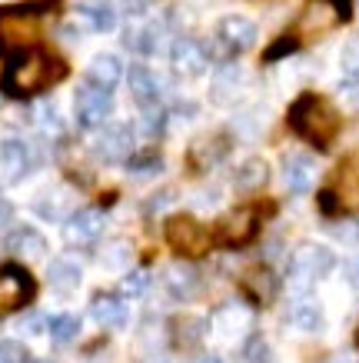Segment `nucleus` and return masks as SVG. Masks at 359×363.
<instances>
[{
    "label": "nucleus",
    "instance_id": "4be33fe9",
    "mask_svg": "<svg viewBox=\"0 0 359 363\" xmlns=\"http://www.w3.org/2000/svg\"><path fill=\"white\" fill-rule=\"evenodd\" d=\"M120 77H123V64L113 54H97L87 67V84H97L103 90H113L120 84Z\"/></svg>",
    "mask_w": 359,
    "mask_h": 363
},
{
    "label": "nucleus",
    "instance_id": "9d476101",
    "mask_svg": "<svg viewBox=\"0 0 359 363\" xmlns=\"http://www.w3.org/2000/svg\"><path fill=\"white\" fill-rule=\"evenodd\" d=\"M246 87H250V74L239 64H223L217 70L213 84H210V97L220 107H233V104H239L246 97Z\"/></svg>",
    "mask_w": 359,
    "mask_h": 363
},
{
    "label": "nucleus",
    "instance_id": "c85d7f7f",
    "mask_svg": "<svg viewBox=\"0 0 359 363\" xmlns=\"http://www.w3.org/2000/svg\"><path fill=\"white\" fill-rule=\"evenodd\" d=\"M290 323H293L296 330H303V333H316L319 327H323V307H319L316 300H309V297L296 300L293 307H290Z\"/></svg>",
    "mask_w": 359,
    "mask_h": 363
},
{
    "label": "nucleus",
    "instance_id": "39448f33",
    "mask_svg": "<svg viewBox=\"0 0 359 363\" xmlns=\"http://www.w3.org/2000/svg\"><path fill=\"white\" fill-rule=\"evenodd\" d=\"M110 111H113V97H110V90L97 87V84H84V87H76L74 113H76V123H80L84 130L100 127V123L110 117Z\"/></svg>",
    "mask_w": 359,
    "mask_h": 363
},
{
    "label": "nucleus",
    "instance_id": "f704fd0d",
    "mask_svg": "<svg viewBox=\"0 0 359 363\" xmlns=\"http://www.w3.org/2000/svg\"><path fill=\"white\" fill-rule=\"evenodd\" d=\"M336 104L346 113H359V77H346L336 87Z\"/></svg>",
    "mask_w": 359,
    "mask_h": 363
},
{
    "label": "nucleus",
    "instance_id": "f8f14e48",
    "mask_svg": "<svg viewBox=\"0 0 359 363\" xmlns=\"http://www.w3.org/2000/svg\"><path fill=\"white\" fill-rule=\"evenodd\" d=\"M207 64H210V54L203 44H196L190 37H176L170 44V67L180 77H203Z\"/></svg>",
    "mask_w": 359,
    "mask_h": 363
},
{
    "label": "nucleus",
    "instance_id": "e433bc0d",
    "mask_svg": "<svg viewBox=\"0 0 359 363\" xmlns=\"http://www.w3.org/2000/svg\"><path fill=\"white\" fill-rule=\"evenodd\" d=\"M120 290H123V297H143L150 290V274L147 270H130L120 280Z\"/></svg>",
    "mask_w": 359,
    "mask_h": 363
},
{
    "label": "nucleus",
    "instance_id": "a878e982",
    "mask_svg": "<svg viewBox=\"0 0 359 363\" xmlns=\"http://www.w3.org/2000/svg\"><path fill=\"white\" fill-rule=\"evenodd\" d=\"M266 180H270V164H266L263 157L243 160L239 170H237V177H233L237 190H243V194H256V190H263L266 187Z\"/></svg>",
    "mask_w": 359,
    "mask_h": 363
},
{
    "label": "nucleus",
    "instance_id": "c03bdc74",
    "mask_svg": "<svg viewBox=\"0 0 359 363\" xmlns=\"http://www.w3.org/2000/svg\"><path fill=\"white\" fill-rule=\"evenodd\" d=\"M170 203H173V190H160L156 197L147 200V210H150V213H160V210H166Z\"/></svg>",
    "mask_w": 359,
    "mask_h": 363
},
{
    "label": "nucleus",
    "instance_id": "79ce46f5",
    "mask_svg": "<svg viewBox=\"0 0 359 363\" xmlns=\"http://www.w3.org/2000/svg\"><path fill=\"white\" fill-rule=\"evenodd\" d=\"M164 170V164L156 160V157H147V160H133L130 164V174L133 177H156Z\"/></svg>",
    "mask_w": 359,
    "mask_h": 363
},
{
    "label": "nucleus",
    "instance_id": "ddd939ff",
    "mask_svg": "<svg viewBox=\"0 0 359 363\" xmlns=\"http://www.w3.org/2000/svg\"><path fill=\"white\" fill-rule=\"evenodd\" d=\"M253 323H256L253 307L239 303V300L223 303V307L217 310V317H213V327H217V333L223 340H243L246 333H253Z\"/></svg>",
    "mask_w": 359,
    "mask_h": 363
},
{
    "label": "nucleus",
    "instance_id": "58836bf2",
    "mask_svg": "<svg viewBox=\"0 0 359 363\" xmlns=\"http://www.w3.org/2000/svg\"><path fill=\"white\" fill-rule=\"evenodd\" d=\"M47 327H50V320L44 313H27V317L17 320V333H23V337H40Z\"/></svg>",
    "mask_w": 359,
    "mask_h": 363
},
{
    "label": "nucleus",
    "instance_id": "412c9836",
    "mask_svg": "<svg viewBox=\"0 0 359 363\" xmlns=\"http://www.w3.org/2000/svg\"><path fill=\"white\" fill-rule=\"evenodd\" d=\"M164 286H166V294H170V297L193 300L196 294H200V274H196L193 267H186V264H173V267H166Z\"/></svg>",
    "mask_w": 359,
    "mask_h": 363
},
{
    "label": "nucleus",
    "instance_id": "423d86ee",
    "mask_svg": "<svg viewBox=\"0 0 359 363\" xmlns=\"http://www.w3.org/2000/svg\"><path fill=\"white\" fill-rule=\"evenodd\" d=\"M166 240L173 247L176 253H183V257H203L210 247V233L207 227L193 217H173V220L166 223Z\"/></svg>",
    "mask_w": 359,
    "mask_h": 363
},
{
    "label": "nucleus",
    "instance_id": "de8ad7c7",
    "mask_svg": "<svg viewBox=\"0 0 359 363\" xmlns=\"http://www.w3.org/2000/svg\"><path fill=\"white\" fill-rule=\"evenodd\" d=\"M333 7H336V13H339V21H346L349 17V11H353V0H329Z\"/></svg>",
    "mask_w": 359,
    "mask_h": 363
},
{
    "label": "nucleus",
    "instance_id": "4c0bfd02",
    "mask_svg": "<svg viewBox=\"0 0 359 363\" xmlns=\"http://www.w3.org/2000/svg\"><path fill=\"white\" fill-rule=\"evenodd\" d=\"M329 233L346 247H359V220H336L329 227Z\"/></svg>",
    "mask_w": 359,
    "mask_h": 363
},
{
    "label": "nucleus",
    "instance_id": "473e14b6",
    "mask_svg": "<svg viewBox=\"0 0 359 363\" xmlns=\"http://www.w3.org/2000/svg\"><path fill=\"white\" fill-rule=\"evenodd\" d=\"M100 264L107 267V270H123V267L133 264V247L127 240H113L103 247V253H100Z\"/></svg>",
    "mask_w": 359,
    "mask_h": 363
},
{
    "label": "nucleus",
    "instance_id": "72a5a7b5",
    "mask_svg": "<svg viewBox=\"0 0 359 363\" xmlns=\"http://www.w3.org/2000/svg\"><path fill=\"white\" fill-rule=\"evenodd\" d=\"M76 333H80V317H74V313H60V317L50 320V337H54L57 347L74 343Z\"/></svg>",
    "mask_w": 359,
    "mask_h": 363
},
{
    "label": "nucleus",
    "instance_id": "b1692460",
    "mask_svg": "<svg viewBox=\"0 0 359 363\" xmlns=\"http://www.w3.org/2000/svg\"><path fill=\"white\" fill-rule=\"evenodd\" d=\"M7 247H11L17 257H23V260H40L47 253V240L40 230H33V227H17V230H11V237H7Z\"/></svg>",
    "mask_w": 359,
    "mask_h": 363
},
{
    "label": "nucleus",
    "instance_id": "603ef678",
    "mask_svg": "<svg viewBox=\"0 0 359 363\" xmlns=\"http://www.w3.org/2000/svg\"><path fill=\"white\" fill-rule=\"evenodd\" d=\"M356 284H359V267H356Z\"/></svg>",
    "mask_w": 359,
    "mask_h": 363
},
{
    "label": "nucleus",
    "instance_id": "20e7f679",
    "mask_svg": "<svg viewBox=\"0 0 359 363\" xmlns=\"http://www.w3.org/2000/svg\"><path fill=\"white\" fill-rule=\"evenodd\" d=\"M333 264H336V257H333L326 247L303 243V247H296L293 260H290V280H293L296 286L316 284V280H323V277L333 270Z\"/></svg>",
    "mask_w": 359,
    "mask_h": 363
},
{
    "label": "nucleus",
    "instance_id": "2f4dec72",
    "mask_svg": "<svg viewBox=\"0 0 359 363\" xmlns=\"http://www.w3.org/2000/svg\"><path fill=\"white\" fill-rule=\"evenodd\" d=\"M233 130H237L243 140L260 137V133L266 130V111H263V107H260V111H256V107H253V111H243L237 121H233Z\"/></svg>",
    "mask_w": 359,
    "mask_h": 363
},
{
    "label": "nucleus",
    "instance_id": "f257e3e1",
    "mask_svg": "<svg viewBox=\"0 0 359 363\" xmlns=\"http://www.w3.org/2000/svg\"><path fill=\"white\" fill-rule=\"evenodd\" d=\"M64 77V64L47 50H27V54L13 57L7 74H4V90L11 97H33L40 90L54 87Z\"/></svg>",
    "mask_w": 359,
    "mask_h": 363
},
{
    "label": "nucleus",
    "instance_id": "0eeeda50",
    "mask_svg": "<svg viewBox=\"0 0 359 363\" xmlns=\"http://www.w3.org/2000/svg\"><path fill=\"white\" fill-rule=\"evenodd\" d=\"M33 277L17 264L0 267V313H11V310H21L33 300Z\"/></svg>",
    "mask_w": 359,
    "mask_h": 363
},
{
    "label": "nucleus",
    "instance_id": "7c9ffc66",
    "mask_svg": "<svg viewBox=\"0 0 359 363\" xmlns=\"http://www.w3.org/2000/svg\"><path fill=\"white\" fill-rule=\"evenodd\" d=\"M173 340L180 343V347H193V343H200L203 337H207V320L200 317H180L173 323Z\"/></svg>",
    "mask_w": 359,
    "mask_h": 363
},
{
    "label": "nucleus",
    "instance_id": "c9c22d12",
    "mask_svg": "<svg viewBox=\"0 0 359 363\" xmlns=\"http://www.w3.org/2000/svg\"><path fill=\"white\" fill-rule=\"evenodd\" d=\"M239 363H273V350L263 337H250V343L239 353Z\"/></svg>",
    "mask_w": 359,
    "mask_h": 363
},
{
    "label": "nucleus",
    "instance_id": "37998d69",
    "mask_svg": "<svg viewBox=\"0 0 359 363\" xmlns=\"http://www.w3.org/2000/svg\"><path fill=\"white\" fill-rule=\"evenodd\" d=\"M193 207L196 210H213V207H220V190H203V194H196L193 197Z\"/></svg>",
    "mask_w": 359,
    "mask_h": 363
},
{
    "label": "nucleus",
    "instance_id": "6e6552de",
    "mask_svg": "<svg viewBox=\"0 0 359 363\" xmlns=\"http://www.w3.org/2000/svg\"><path fill=\"white\" fill-rule=\"evenodd\" d=\"M93 154L103 160V164H123L130 160L133 154V127L130 123H110L97 133L93 140Z\"/></svg>",
    "mask_w": 359,
    "mask_h": 363
},
{
    "label": "nucleus",
    "instance_id": "c756f323",
    "mask_svg": "<svg viewBox=\"0 0 359 363\" xmlns=\"http://www.w3.org/2000/svg\"><path fill=\"white\" fill-rule=\"evenodd\" d=\"M33 127L44 133V137H64V117H60V111H57L54 100H44V104H37L33 107Z\"/></svg>",
    "mask_w": 359,
    "mask_h": 363
},
{
    "label": "nucleus",
    "instance_id": "1a4fd4ad",
    "mask_svg": "<svg viewBox=\"0 0 359 363\" xmlns=\"http://www.w3.org/2000/svg\"><path fill=\"white\" fill-rule=\"evenodd\" d=\"M33 167H37V157H33L30 143L17 140V137H7L0 143V180L4 184H21Z\"/></svg>",
    "mask_w": 359,
    "mask_h": 363
},
{
    "label": "nucleus",
    "instance_id": "aec40b11",
    "mask_svg": "<svg viewBox=\"0 0 359 363\" xmlns=\"http://www.w3.org/2000/svg\"><path fill=\"white\" fill-rule=\"evenodd\" d=\"M127 80H130V94L133 100L140 104V107H150V104H160V94H164V84H160V77L153 74L150 67H130V74H127Z\"/></svg>",
    "mask_w": 359,
    "mask_h": 363
},
{
    "label": "nucleus",
    "instance_id": "9b49d317",
    "mask_svg": "<svg viewBox=\"0 0 359 363\" xmlns=\"http://www.w3.org/2000/svg\"><path fill=\"white\" fill-rule=\"evenodd\" d=\"M166 40V23L164 21H133L127 30H123V47L133 50V54L153 57L164 50Z\"/></svg>",
    "mask_w": 359,
    "mask_h": 363
},
{
    "label": "nucleus",
    "instance_id": "5701e85b",
    "mask_svg": "<svg viewBox=\"0 0 359 363\" xmlns=\"http://www.w3.org/2000/svg\"><path fill=\"white\" fill-rule=\"evenodd\" d=\"M80 280H84V274H80V264H74L70 257H60V260H54V264L47 267V284H50V290H57V294H74L76 286H80Z\"/></svg>",
    "mask_w": 359,
    "mask_h": 363
},
{
    "label": "nucleus",
    "instance_id": "6ab92c4d",
    "mask_svg": "<svg viewBox=\"0 0 359 363\" xmlns=\"http://www.w3.org/2000/svg\"><path fill=\"white\" fill-rule=\"evenodd\" d=\"M316 180V160L309 154H290L283 160V184L293 194H306Z\"/></svg>",
    "mask_w": 359,
    "mask_h": 363
},
{
    "label": "nucleus",
    "instance_id": "3c124183",
    "mask_svg": "<svg viewBox=\"0 0 359 363\" xmlns=\"http://www.w3.org/2000/svg\"><path fill=\"white\" fill-rule=\"evenodd\" d=\"M27 363H50V360H27Z\"/></svg>",
    "mask_w": 359,
    "mask_h": 363
},
{
    "label": "nucleus",
    "instance_id": "ea45409f",
    "mask_svg": "<svg viewBox=\"0 0 359 363\" xmlns=\"http://www.w3.org/2000/svg\"><path fill=\"white\" fill-rule=\"evenodd\" d=\"M343 70H346V77H359V37H353L343 47Z\"/></svg>",
    "mask_w": 359,
    "mask_h": 363
},
{
    "label": "nucleus",
    "instance_id": "a18cd8bd",
    "mask_svg": "<svg viewBox=\"0 0 359 363\" xmlns=\"http://www.w3.org/2000/svg\"><path fill=\"white\" fill-rule=\"evenodd\" d=\"M293 50H296V40H290V37H286V40H276V44L266 50V60H280V57L293 54Z\"/></svg>",
    "mask_w": 359,
    "mask_h": 363
},
{
    "label": "nucleus",
    "instance_id": "4468645a",
    "mask_svg": "<svg viewBox=\"0 0 359 363\" xmlns=\"http://www.w3.org/2000/svg\"><path fill=\"white\" fill-rule=\"evenodd\" d=\"M76 207V194L70 187H47L40 190L37 197H33V213L40 217V220H50V223H64Z\"/></svg>",
    "mask_w": 359,
    "mask_h": 363
},
{
    "label": "nucleus",
    "instance_id": "49530a36",
    "mask_svg": "<svg viewBox=\"0 0 359 363\" xmlns=\"http://www.w3.org/2000/svg\"><path fill=\"white\" fill-rule=\"evenodd\" d=\"M11 220H13V203L0 194V227H11Z\"/></svg>",
    "mask_w": 359,
    "mask_h": 363
},
{
    "label": "nucleus",
    "instance_id": "bb28decb",
    "mask_svg": "<svg viewBox=\"0 0 359 363\" xmlns=\"http://www.w3.org/2000/svg\"><path fill=\"white\" fill-rule=\"evenodd\" d=\"M229 150L227 137H220V133H207V137H200V140L190 147V160L196 167H213L217 160H223Z\"/></svg>",
    "mask_w": 359,
    "mask_h": 363
},
{
    "label": "nucleus",
    "instance_id": "2eb2a0df",
    "mask_svg": "<svg viewBox=\"0 0 359 363\" xmlns=\"http://www.w3.org/2000/svg\"><path fill=\"white\" fill-rule=\"evenodd\" d=\"M103 227H107V217L100 210H76L64 220V240L74 247H90L100 240Z\"/></svg>",
    "mask_w": 359,
    "mask_h": 363
},
{
    "label": "nucleus",
    "instance_id": "393cba45",
    "mask_svg": "<svg viewBox=\"0 0 359 363\" xmlns=\"http://www.w3.org/2000/svg\"><path fill=\"white\" fill-rule=\"evenodd\" d=\"M339 21L336 7L329 4V0H313L309 7L303 11V21H300V30L303 33H326L333 30Z\"/></svg>",
    "mask_w": 359,
    "mask_h": 363
},
{
    "label": "nucleus",
    "instance_id": "f03ea898",
    "mask_svg": "<svg viewBox=\"0 0 359 363\" xmlns=\"http://www.w3.org/2000/svg\"><path fill=\"white\" fill-rule=\"evenodd\" d=\"M290 127H293L303 140L316 143V147H329V140L339 130V113L329 100L316 97V94H303L290 107Z\"/></svg>",
    "mask_w": 359,
    "mask_h": 363
},
{
    "label": "nucleus",
    "instance_id": "a19ab883",
    "mask_svg": "<svg viewBox=\"0 0 359 363\" xmlns=\"http://www.w3.org/2000/svg\"><path fill=\"white\" fill-rule=\"evenodd\" d=\"M27 350L17 340H0V363H27Z\"/></svg>",
    "mask_w": 359,
    "mask_h": 363
},
{
    "label": "nucleus",
    "instance_id": "a211bd4d",
    "mask_svg": "<svg viewBox=\"0 0 359 363\" xmlns=\"http://www.w3.org/2000/svg\"><path fill=\"white\" fill-rule=\"evenodd\" d=\"M90 317L107 330H123L127 320H130V310L123 307V300L113 297V294H97L93 303H90Z\"/></svg>",
    "mask_w": 359,
    "mask_h": 363
},
{
    "label": "nucleus",
    "instance_id": "09e8293b",
    "mask_svg": "<svg viewBox=\"0 0 359 363\" xmlns=\"http://www.w3.org/2000/svg\"><path fill=\"white\" fill-rule=\"evenodd\" d=\"M329 363H359V357H356V353H336Z\"/></svg>",
    "mask_w": 359,
    "mask_h": 363
},
{
    "label": "nucleus",
    "instance_id": "7ed1b4c3",
    "mask_svg": "<svg viewBox=\"0 0 359 363\" xmlns=\"http://www.w3.org/2000/svg\"><path fill=\"white\" fill-rule=\"evenodd\" d=\"M37 13L30 7H4L0 11V54H13L33 44Z\"/></svg>",
    "mask_w": 359,
    "mask_h": 363
},
{
    "label": "nucleus",
    "instance_id": "f3484780",
    "mask_svg": "<svg viewBox=\"0 0 359 363\" xmlns=\"http://www.w3.org/2000/svg\"><path fill=\"white\" fill-rule=\"evenodd\" d=\"M256 227H260L256 213H253L250 207H239L223 220V227H220V240L227 243V247H246V243L256 237Z\"/></svg>",
    "mask_w": 359,
    "mask_h": 363
},
{
    "label": "nucleus",
    "instance_id": "dca6fc26",
    "mask_svg": "<svg viewBox=\"0 0 359 363\" xmlns=\"http://www.w3.org/2000/svg\"><path fill=\"white\" fill-rule=\"evenodd\" d=\"M217 37H220V44H223L229 54H233V50H250V47L256 44L260 30H256V23H253L250 17L229 13V17H223V21H220Z\"/></svg>",
    "mask_w": 359,
    "mask_h": 363
},
{
    "label": "nucleus",
    "instance_id": "cd10ccee",
    "mask_svg": "<svg viewBox=\"0 0 359 363\" xmlns=\"http://www.w3.org/2000/svg\"><path fill=\"white\" fill-rule=\"evenodd\" d=\"M80 21L87 23L90 30L107 33L117 27V11H113V4H107V0H90V4L80 7Z\"/></svg>",
    "mask_w": 359,
    "mask_h": 363
},
{
    "label": "nucleus",
    "instance_id": "8fccbe9b",
    "mask_svg": "<svg viewBox=\"0 0 359 363\" xmlns=\"http://www.w3.org/2000/svg\"><path fill=\"white\" fill-rule=\"evenodd\" d=\"M196 363H223V360H220L217 353H203V357H200V360H196Z\"/></svg>",
    "mask_w": 359,
    "mask_h": 363
}]
</instances>
